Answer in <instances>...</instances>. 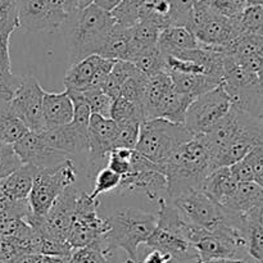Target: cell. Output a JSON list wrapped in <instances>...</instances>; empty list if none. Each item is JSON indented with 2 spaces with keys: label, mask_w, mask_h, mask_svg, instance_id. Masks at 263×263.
<instances>
[{
  "label": "cell",
  "mask_w": 263,
  "mask_h": 263,
  "mask_svg": "<svg viewBox=\"0 0 263 263\" xmlns=\"http://www.w3.org/2000/svg\"><path fill=\"white\" fill-rule=\"evenodd\" d=\"M161 167L167 181L166 199L168 202L182 193L200 189L205 177L213 171L212 156L204 134H198L182 144Z\"/></svg>",
  "instance_id": "cell-1"
},
{
  "label": "cell",
  "mask_w": 263,
  "mask_h": 263,
  "mask_svg": "<svg viewBox=\"0 0 263 263\" xmlns=\"http://www.w3.org/2000/svg\"><path fill=\"white\" fill-rule=\"evenodd\" d=\"M113 26L115 20L110 12L95 3L69 14L61 28L64 30L71 64L99 54Z\"/></svg>",
  "instance_id": "cell-2"
},
{
  "label": "cell",
  "mask_w": 263,
  "mask_h": 263,
  "mask_svg": "<svg viewBox=\"0 0 263 263\" xmlns=\"http://www.w3.org/2000/svg\"><path fill=\"white\" fill-rule=\"evenodd\" d=\"M158 204L157 226L145 246L168 254L172 263H199L197 251L189 241L192 223L187 222L181 212L166 198H162Z\"/></svg>",
  "instance_id": "cell-3"
},
{
  "label": "cell",
  "mask_w": 263,
  "mask_h": 263,
  "mask_svg": "<svg viewBox=\"0 0 263 263\" xmlns=\"http://www.w3.org/2000/svg\"><path fill=\"white\" fill-rule=\"evenodd\" d=\"M107 220L109 230L105 234L104 246L108 256L113 249L121 248L127 253L126 263H138L139 247L146 243L156 229L157 213L123 208Z\"/></svg>",
  "instance_id": "cell-4"
},
{
  "label": "cell",
  "mask_w": 263,
  "mask_h": 263,
  "mask_svg": "<svg viewBox=\"0 0 263 263\" xmlns=\"http://www.w3.org/2000/svg\"><path fill=\"white\" fill-rule=\"evenodd\" d=\"M194 136L185 123L153 118L140 125V136L135 149L152 162L162 166L182 144Z\"/></svg>",
  "instance_id": "cell-5"
},
{
  "label": "cell",
  "mask_w": 263,
  "mask_h": 263,
  "mask_svg": "<svg viewBox=\"0 0 263 263\" xmlns=\"http://www.w3.org/2000/svg\"><path fill=\"white\" fill-rule=\"evenodd\" d=\"M222 86L234 107L259 117L263 112V86L258 73L247 69L231 55H225Z\"/></svg>",
  "instance_id": "cell-6"
},
{
  "label": "cell",
  "mask_w": 263,
  "mask_h": 263,
  "mask_svg": "<svg viewBox=\"0 0 263 263\" xmlns=\"http://www.w3.org/2000/svg\"><path fill=\"white\" fill-rule=\"evenodd\" d=\"M98 199H92L87 193L80 192L76 200L73 222L67 236V241L73 249L91 247L107 254L104 238L109 230V225L108 220L98 215Z\"/></svg>",
  "instance_id": "cell-7"
},
{
  "label": "cell",
  "mask_w": 263,
  "mask_h": 263,
  "mask_svg": "<svg viewBox=\"0 0 263 263\" xmlns=\"http://www.w3.org/2000/svg\"><path fill=\"white\" fill-rule=\"evenodd\" d=\"M76 180L77 171L73 159L71 158H67L55 167L39 168L28 195L31 213L35 216H45L57 198L74 185Z\"/></svg>",
  "instance_id": "cell-8"
},
{
  "label": "cell",
  "mask_w": 263,
  "mask_h": 263,
  "mask_svg": "<svg viewBox=\"0 0 263 263\" xmlns=\"http://www.w3.org/2000/svg\"><path fill=\"white\" fill-rule=\"evenodd\" d=\"M131 157V171L125 177H121V182L115 194L131 195L143 192L152 202L162 199L166 194L167 181L162 174V167L146 158L138 151H134Z\"/></svg>",
  "instance_id": "cell-9"
},
{
  "label": "cell",
  "mask_w": 263,
  "mask_h": 263,
  "mask_svg": "<svg viewBox=\"0 0 263 263\" xmlns=\"http://www.w3.org/2000/svg\"><path fill=\"white\" fill-rule=\"evenodd\" d=\"M231 105L233 103L222 84L218 85L190 103L185 115V126L194 135L207 134L228 115Z\"/></svg>",
  "instance_id": "cell-10"
},
{
  "label": "cell",
  "mask_w": 263,
  "mask_h": 263,
  "mask_svg": "<svg viewBox=\"0 0 263 263\" xmlns=\"http://www.w3.org/2000/svg\"><path fill=\"white\" fill-rule=\"evenodd\" d=\"M202 48L212 49L225 54L231 44L243 33L238 18H229L215 9L198 27L192 30Z\"/></svg>",
  "instance_id": "cell-11"
},
{
  "label": "cell",
  "mask_w": 263,
  "mask_h": 263,
  "mask_svg": "<svg viewBox=\"0 0 263 263\" xmlns=\"http://www.w3.org/2000/svg\"><path fill=\"white\" fill-rule=\"evenodd\" d=\"M45 90L33 76H23L18 89L13 95L12 103L15 112L25 121L30 131L41 134L46 130L43 115V97Z\"/></svg>",
  "instance_id": "cell-12"
},
{
  "label": "cell",
  "mask_w": 263,
  "mask_h": 263,
  "mask_svg": "<svg viewBox=\"0 0 263 263\" xmlns=\"http://www.w3.org/2000/svg\"><path fill=\"white\" fill-rule=\"evenodd\" d=\"M115 62L98 54H92L76 63H72L64 76V87L66 90L73 91H85L100 87L105 77L112 71Z\"/></svg>",
  "instance_id": "cell-13"
},
{
  "label": "cell",
  "mask_w": 263,
  "mask_h": 263,
  "mask_svg": "<svg viewBox=\"0 0 263 263\" xmlns=\"http://www.w3.org/2000/svg\"><path fill=\"white\" fill-rule=\"evenodd\" d=\"M20 28L27 32L57 31L68 15L58 12L48 0H18Z\"/></svg>",
  "instance_id": "cell-14"
},
{
  "label": "cell",
  "mask_w": 263,
  "mask_h": 263,
  "mask_svg": "<svg viewBox=\"0 0 263 263\" xmlns=\"http://www.w3.org/2000/svg\"><path fill=\"white\" fill-rule=\"evenodd\" d=\"M15 154L22 163H31L37 168H50L66 161V154L54 151L44 143L39 133L28 131L25 136L13 144Z\"/></svg>",
  "instance_id": "cell-15"
},
{
  "label": "cell",
  "mask_w": 263,
  "mask_h": 263,
  "mask_svg": "<svg viewBox=\"0 0 263 263\" xmlns=\"http://www.w3.org/2000/svg\"><path fill=\"white\" fill-rule=\"evenodd\" d=\"M44 143L59 153L71 156H80L89 153V138L87 131L77 127L73 123L50 127L40 134Z\"/></svg>",
  "instance_id": "cell-16"
},
{
  "label": "cell",
  "mask_w": 263,
  "mask_h": 263,
  "mask_svg": "<svg viewBox=\"0 0 263 263\" xmlns=\"http://www.w3.org/2000/svg\"><path fill=\"white\" fill-rule=\"evenodd\" d=\"M117 135V123L110 117L91 115L87 127L89 138V154L92 162L103 159L115 149V140Z\"/></svg>",
  "instance_id": "cell-17"
},
{
  "label": "cell",
  "mask_w": 263,
  "mask_h": 263,
  "mask_svg": "<svg viewBox=\"0 0 263 263\" xmlns=\"http://www.w3.org/2000/svg\"><path fill=\"white\" fill-rule=\"evenodd\" d=\"M225 55H231L247 69L259 73L263 68V35L243 32L231 44Z\"/></svg>",
  "instance_id": "cell-18"
},
{
  "label": "cell",
  "mask_w": 263,
  "mask_h": 263,
  "mask_svg": "<svg viewBox=\"0 0 263 263\" xmlns=\"http://www.w3.org/2000/svg\"><path fill=\"white\" fill-rule=\"evenodd\" d=\"M43 115L46 130L71 123L73 117V104L68 91L64 90L63 92H44Z\"/></svg>",
  "instance_id": "cell-19"
},
{
  "label": "cell",
  "mask_w": 263,
  "mask_h": 263,
  "mask_svg": "<svg viewBox=\"0 0 263 263\" xmlns=\"http://www.w3.org/2000/svg\"><path fill=\"white\" fill-rule=\"evenodd\" d=\"M39 168L31 163H22L15 171L0 180V192L9 199H28Z\"/></svg>",
  "instance_id": "cell-20"
},
{
  "label": "cell",
  "mask_w": 263,
  "mask_h": 263,
  "mask_svg": "<svg viewBox=\"0 0 263 263\" xmlns=\"http://www.w3.org/2000/svg\"><path fill=\"white\" fill-rule=\"evenodd\" d=\"M238 185L239 182L234 179L229 167H218L210 172V175L203 181L200 189L213 202L223 205L235 193Z\"/></svg>",
  "instance_id": "cell-21"
},
{
  "label": "cell",
  "mask_w": 263,
  "mask_h": 263,
  "mask_svg": "<svg viewBox=\"0 0 263 263\" xmlns=\"http://www.w3.org/2000/svg\"><path fill=\"white\" fill-rule=\"evenodd\" d=\"M161 28L154 22L148 20H140L130 27V59L138 58L141 54L157 48Z\"/></svg>",
  "instance_id": "cell-22"
},
{
  "label": "cell",
  "mask_w": 263,
  "mask_h": 263,
  "mask_svg": "<svg viewBox=\"0 0 263 263\" xmlns=\"http://www.w3.org/2000/svg\"><path fill=\"white\" fill-rule=\"evenodd\" d=\"M193 100L194 99L192 97L177 91L172 85L157 105L154 118H164L171 122L184 123L186 110Z\"/></svg>",
  "instance_id": "cell-23"
},
{
  "label": "cell",
  "mask_w": 263,
  "mask_h": 263,
  "mask_svg": "<svg viewBox=\"0 0 263 263\" xmlns=\"http://www.w3.org/2000/svg\"><path fill=\"white\" fill-rule=\"evenodd\" d=\"M157 46L163 55H170L175 51L198 48L199 44L194 33L185 26H168L159 33Z\"/></svg>",
  "instance_id": "cell-24"
},
{
  "label": "cell",
  "mask_w": 263,
  "mask_h": 263,
  "mask_svg": "<svg viewBox=\"0 0 263 263\" xmlns=\"http://www.w3.org/2000/svg\"><path fill=\"white\" fill-rule=\"evenodd\" d=\"M263 204V187L257 182H239L235 193L223 207L231 211L247 215Z\"/></svg>",
  "instance_id": "cell-25"
},
{
  "label": "cell",
  "mask_w": 263,
  "mask_h": 263,
  "mask_svg": "<svg viewBox=\"0 0 263 263\" xmlns=\"http://www.w3.org/2000/svg\"><path fill=\"white\" fill-rule=\"evenodd\" d=\"M168 74L171 76L175 89L182 94L189 95L193 99L222 84L221 80L207 74L180 73V72H168Z\"/></svg>",
  "instance_id": "cell-26"
},
{
  "label": "cell",
  "mask_w": 263,
  "mask_h": 263,
  "mask_svg": "<svg viewBox=\"0 0 263 263\" xmlns=\"http://www.w3.org/2000/svg\"><path fill=\"white\" fill-rule=\"evenodd\" d=\"M98 55L112 61L130 59V27L116 25L110 30Z\"/></svg>",
  "instance_id": "cell-27"
},
{
  "label": "cell",
  "mask_w": 263,
  "mask_h": 263,
  "mask_svg": "<svg viewBox=\"0 0 263 263\" xmlns=\"http://www.w3.org/2000/svg\"><path fill=\"white\" fill-rule=\"evenodd\" d=\"M172 80L168 72H162L146 80L143 95V110L145 121L153 120L156 108L167 90L172 86Z\"/></svg>",
  "instance_id": "cell-28"
},
{
  "label": "cell",
  "mask_w": 263,
  "mask_h": 263,
  "mask_svg": "<svg viewBox=\"0 0 263 263\" xmlns=\"http://www.w3.org/2000/svg\"><path fill=\"white\" fill-rule=\"evenodd\" d=\"M30 131L25 121L20 117L12 103L0 104V138L8 144H14Z\"/></svg>",
  "instance_id": "cell-29"
},
{
  "label": "cell",
  "mask_w": 263,
  "mask_h": 263,
  "mask_svg": "<svg viewBox=\"0 0 263 263\" xmlns=\"http://www.w3.org/2000/svg\"><path fill=\"white\" fill-rule=\"evenodd\" d=\"M110 118L116 123H143L145 122V116H144L143 107L140 104L130 102L123 97H118L113 100L112 110H110Z\"/></svg>",
  "instance_id": "cell-30"
},
{
  "label": "cell",
  "mask_w": 263,
  "mask_h": 263,
  "mask_svg": "<svg viewBox=\"0 0 263 263\" xmlns=\"http://www.w3.org/2000/svg\"><path fill=\"white\" fill-rule=\"evenodd\" d=\"M136 68L139 69L141 74L146 79L153 77L156 74L166 72V63H164V55L161 53L158 46L152 50L146 51V53L141 54L138 58L133 61Z\"/></svg>",
  "instance_id": "cell-31"
},
{
  "label": "cell",
  "mask_w": 263,
  "mask_h": 263,
  "mask_svg": "<svg viewBox=\"0 0 263 263\" xmlns=\"http://www.w3.org/2000/svg\"><path fill=\"white\" fill-rule=\"evenodd\" d=\"M144 0H121L112 10L113 20L116 25L123 27H131L140 21V7Z\"/></svg>",
  "instance_id": "cell-32"
},
{
  "label": "cell",
  "mask_w": 263,
  "mask_h": 263,
  "mask_svg": "<svg viewBox=\"0 0 263 263\" xmlns=\"http://www.w3.org/2000/svg\"><path fill=\"white\" fill-rule=\"evenodd\" d=\"M18 28V0H0V37L9 40Z\"/></svg>",
  "instance_id": "cell-33"
},
{
  "label": "cell",
  "mask_w": 263,
  "mask_h": 263,
  "mask_svg": "<svg viewBox=\"0 0 263 263\" xmlns=\"http://www.w3.org/2000/svg\"><path fill=\"white\" fill-rule=\"evenodd\" d=\"M246 239L248 256L257 263H263V228L249 216H247Z\"/></svg>",
  "instance_id": "cell-34"
},
{
  "label": "cell",
  "mask_w": 263,
  "mask_h": 263,
  "mask_svg": "<svg viewBox=\"0 0 263 263\" xmlns=\"http://www.w3.org/2000/svg\"><path fill=\"white\" fill-rule=\"evenodd\" d=\"M89 104L91 115H99L103 117H110L113 99L108 94H105L100 87L89 89L81 91Z\"/></svg>",
  "instance_id": "cell-35"
},
{
  "label": "cell",
  "mask_w": 263,
  "mask_h": 263,
  "mask_svg": "<svg viewBox=\"0 0 263 263\" xmlns=\"http://www.w3.org/2000/svg\"><path fill=\"white\" fill-rule=\"evenodd\" d=\"M239 22L243 32L263 35V4L247 7L239 17Z\"/></svg>",
  "instance_id": "cell-36"
},
{
  "label": "cell",
  "mask_w": 263,
  "mask_h": 263,
  "mask_svg": "<svg viewBox=\"0 0 263 263\" xmlns=\"http://www.w3.org/2000/svg\"><path fill=\"white\" fill-rule=\"evenodd\" d=\"M71 97L72 104H73V117H72V123L77 127L87 131L89 127L90 117H91V110H90L89 104L86 99L82 95L81 91H73V90H67Z\"/></svg>",
  "instance_id": "cell-37"
},
{
  "label": "cell",
  "mask_w": 263,
  "mask_h": 263,
  "mask_svg": "<svg viewBox=\"0 0 263 263\" xmlns=\"http://www.w3.org/2000/svg\"><path fill=\"white\" fill-rule=\"evenodd\" d=\"M121 182V176L109 170L108 167L100 170L95 179V186L90 197L92 199H98L100 195L107 194V193H113L118 187Z\"/></svg>",
  "instance_id": "cell-38"
},
{
  "label": "cell",
  "mask_w": 263,
  "mask_h": 263,
  "mask_svg": "<svg viewBox=\"0 0 263 263\" xmlns=\"http://www.w3.org/2000/svg\"><path fill=\"white\" fill-rule=\"evenodd\" d=\"M140 136V123H117V135L115 140L116 148L135 149Z\"/></svg>",
  "instance_id": "cell-39"
},
{
  "label": "cell",
  "mask_w": 263,
  "mask_h": 263,
  "mask_svg": "<svg viewBox=\"0 0 263 263\" xmlns=\"http://www.w3.org/2000/svg\"><path fill=\"white\" fill-rule=\"evenodd\" d=\"M146 77H144L140 72L135 73L134 76L128 77L121 86V97L130 102L140 104L143 107V95L145 89Z\"/></svg>",
  "instance_id": "cell-40"
},
{
  "label": "cell",
  "mask_w": 263,
  "mask_h": 263,
  "mask_svg": "<svg viewBox=\"0 0 263 263\" xmlns=\"http://www.w3.org/2000/svg\"><path fill=\"white\" fill-rule=\"evenodd\" d=\"M133 152L134 149H112L108 153L107 167L117 175H120L121 177H125L131 171V156H133Z\"/></svg>",
  "instance_id": "cell-41"
},
{
  "label": "cell",
  "mask_w": 263,
  "mask_h": 263,
  "mask_svg": "<svg viewBox=\"0 0 263 263\" xmlns=\"http://www.w3.org/2000/svg\"><path fill=\"white\" fill-rule=\"evenodd\" d=\"M73 248L67 240L41 236L40 254L43 256H72Z\"/></svg>",
  "instance_id": "cell-42"
},
{
  "label": "cell",
  "mask_w": 263,
  "mask_h": 263,
  "mask_svg": "<svg viewBox=\"0 0 263 263\" xmlns=\"http://www.w3.org/2000/svg\"><path fill=\"white\" fill-rule=\"evenodd\" d=\"M72 263H108V256L99 249L85 247V248L73 249Z\"/></svg>",
  "instance_id": "cell-43"
},
{
  "label": "cell",
  "mask_w": 263,
  "mask_h": 263,
  "mask_svg": "<svg viewBox=\"0 0 263 263\" xmlns=\"http://www.w3.org/2000/svg\"><path fill=\"white\" fill-rule=\"evenodd\" d=\"M21 164H22V162L15 154L13 145L7 146L4 151L0 152V180L15 171Z\"/></svg>",
  "instance_id": "cell-44"
},
{
  "label": "cell",
  "mask_w": 263,
  "mask_h": 263,
  "mask_svg": "<svg viewBox=\"0 0 263 263\" xmlns=\"http://www.w3.org/2000/svg\"><path fill=\"white\" fill-rule=\"evenodd\" d=\"M253 171L254 182L263 187V145H258L252 149L246 156Z\"/></svg>",
  "instance_id": "cell-45"
},
{
  "label": "cell",
  "mask_w": 263,
  "mask_h": 263,
  "mask_svg": "<svg viewBox=\"0 0 263 263\" xmlns=\"http://www.w3.org/2000/svg\"><path fill=\"white\" fill-rule=\"evenodd\" d=\"M231 174H233L234 179L238 182H251L254 181L253 177V171H252V167L249 164L248 159L244 157L240 161L235 162L234 164L229 166Z\"/></svg>",
  "instance_id": "cell-46"
},
{
  "label": "cell",
  "mask_w": 263,
  "mask_h": 263,
  "mask_svg": "<svg viewBox=\"0 0 263 263\" xmlns=\"http://www.w3.org/2000/svg\"><path fill=\"white\" fill-rule=\"evenodd\" d=\"M0 69L2 71H12L9 57V40L0 37Z\"/></svg>",
  "instance_id": "cell-47"
},
{
  "label": "cell",
  "mask_w": 263,
  "mask_h": 263,
  "mask_svg": "<svg viewBox=\"0 0 263 263\" xmlns=\"http://www.w3.org/2000/svg\"><path fill=\"white\" fill-rule=\"evenodd\" d=\"M143 263H172V258L163 252L152 249L143 259Z\"/></svg>",
  "instance_id": "cell-48"
},
{
  "label": "cell",
  "mask_w": 263,
  "mask_h": 263,
  "mask_svg": "<svg viewBox=\"0 0 263 263\" xmlns=\"http://www.w3.org/2000/svg\"><path fill=\"white\" fill-rule=\"evenodd\" d=\"M45 263H72V256H44Z\"/></svg>",
  "instance_id": "cell-49"
},
{
  "label": "cell",
  "mask_w": 263,
  "mask_h": 263,
  "mask_svg": "<svg viewBox=\"0 0 263 263\" xmlns=\"http://www.w3.org/2000/svg\"><path fill=\"white\" fill-rule=\"evenodd\" d=\"M92 3H95L97 5H99V7L103 8V9L110 12V10H112L113 8L118 4V3H121V0H94Z\"/></svg>",
  "instance_id": "cell-50"
},
{
  "label": "cell",
  "mask_w": 263,
  "mask_h": 263,
  "mask_svg": "<svg viewBox=\"0 0 263 263\" xmlns=\"http://www.w3.org/2000/svg\"><path fill=\"white\" fill-rule=\"evenodd\" d=\"M247 216H249V217H252L253 220H256L257 222L259 223V225L263 228V204L261 207L256 208V210H253L252 212L247 213Z\"/></svg>",
  "instance_id": "cell-51"
},
{
  "label": "cell",
  "mask_w": 263,
  "mask_h": 263,
  "mask_svg": "<svg viewBox=\"0 0 263 263\" xmlns=\"http://www.w3.org/2000/svg\"><path fill=\"white\" fill-rule=\"evenodd\" d=\"M200 263H241V261H238V259H211V261Z\"/></svg>",
  "instance_id": "cell-52"
},
{
  "label": "cell",
  "mask_w": 263,
  "mask_h": 263,
  "mask_svg": "<svg viewBox=\"0 0 263 263\" xmlns=\"http://www.w3.org/2000/svg\"><path fill=\"white\" fill-rule=\"evenodd\" d=\"M92 2H94V0H76L77 8H79V9H82V8H85V7H87V5L91 4Z\"/></svg>",
  "instance_id": "cell-53"
},
{
  "label": "cell",
  "mask_w": 263,
  "mask_h": 263,
  "mask_svg": "<svg viewBox=\"0 0 263 263\" xmlns=\"http://www.w3.org/2000/svg\"><path fill=\"white\" fill-rule=\"evenodd\" d=\"M247 4L249 5H262L263 4V0H247Z\"/></svg>",
  "instance_id": "cell-54"
},
{
  "label": "cell",
  "mask_w": 263,
  "mask_h": 263,
  "mask_svg": "<svg viewBox=\"0 0 263 263\" xmlns=\"http://www.w3.org/2000/svg\"><path fill=\"white\" fill-rule=\"evenodd\" d=\"M241 263H257L254 259H252L251 257H247V258H244L243 261H241Z\"/></svg>",
  "instance_id": "cell-55"
},
{
  "label": "cell",
  "mask_w": 263,
  "mask_h": 263,
  "mask_svg": "<svg viewBox=\"0 0 263 263\" xmlns=\"http://www.w3.org/2000/svg\"><path fill=\"white\" fill-rule=\"evenodd\" d=\"M258 76H259V80H261L262 86H263V68L261 69V72H259V73H258Z\"/></svg>",
  "instance_id": "cell-56"
},
{
  "label": "cell",
  "mask_w": 263,
  "mask_h": 263,
  "mask_svg": "<svg viewBox=\"0 0 263 263\" xmlns=\"http://www.w3.org/2000/svg\"><path fill=\"white\" fill-rule=\"evenodd\" d=\"M259 118H261V121L263 122V112L261 113V115H259Z\"/></svg>",
  "instance_id": "cell-57"
}]
</instances>
